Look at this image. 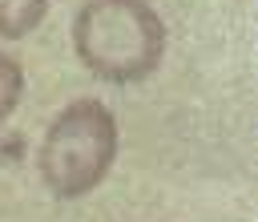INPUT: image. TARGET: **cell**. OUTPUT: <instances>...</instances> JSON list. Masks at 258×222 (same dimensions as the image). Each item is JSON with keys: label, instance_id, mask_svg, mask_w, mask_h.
Here are the masks:
<instances>
[{"label": "cell", "instance_id": "6da1fadb", "mask_svg": "<svg viewBox=\"0 0 258 222\" xmlns=\"http://www.w3.org/2000/svg\"><path fill=\"white\" fill-rule=\"evenodd\" d=\"M73 48L93 77L133 85L161 65L165 24L149 0H85L73 20Z\"/></svg>", "mask_w": 258, "mask_h": 222}, {"label": "cell", "instance_id": "7a4b0ae2", "mask_svg": "<svg viewBox=\"0 0 258 222\" xmlns=\"http://www.w3.org/2000/svg\"><path fill=\"white\" fill-rule=\"evenodd\" d=\"M113 157H117V121L93 97L64 105L48 121L36 149L40 178L56 198H85L89 190H97Z\"/></svg>", "mask_w": 258, "mask_h": 222}, {"label": "cell", "instance_id": "3957f363", "mask_svg": "<svg viewBox=\"0 0 258 222\" xmlns=\"http://www.w3.org/2000/svg\"><path fill=\"white\" fill-rule=\"evenodd\" d=\"M48 16V0H0V36L20 40Z\"/></svg>", "mask_w": 258, "mask_h": 222}, {"label": "cell", "instance_id": "277c9868", "mask_svg": "<svg viewBox=\"0 0 258 222\" xmlns=\"http://www.w3.org/2000/svg\"><path fill=\"white\" fill-rule=\"evenodd\" d=\"M20 93H24V69L16 57L0 52V121L20 105Z\"/></svg>", "mask_w": 258, "mask_h": 222}]
</instances>
